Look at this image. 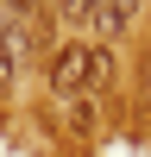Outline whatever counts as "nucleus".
Returning a JSON list of instances; mask_svg holds the SVG:
<instances>
[{"label":"nucleus","instance_id":"f257e3e1","mask_svg":"<svg viewBox=\"0 0 151 157\" xmlns=\"http://www.w3.org/2000/svg\"><path fill=\"white\" fill-rule=\"evenodd\" d=\"M44 75H50V94L69 101V107H76V101H95V94L113 88V50H107V44H82V38H69V44L50 50Z\"/></svg>","mask_w":151,"mask_h":157},{"label":"nucleus","instance_id":"f03ea898","mask_svg":"<svg viewBox=\"0 0 151 157\" xmlns=\"http://www.w3.org/2000/svg\"><path fill=\"white\" fill-rule=\"evenodd\" d=\"M138 19V0H88V32H95V44H107V38H120L126 25Z\"/></svg>","mask_w":151,"mask_h":157},{"label":"nucleus","instance_id":"7ed1b4c3","mask_svg":"<svg viewBox=\"0 0 151 157\" xmlns=\"http://www.w3.org/2000/svg\"><path fill=\"white\" fill-rule=\"evenodd\" d=\"M32 32H19V25H6L0 32V101L19 88V57H32V44H25Z\"/></svg>","mask_w":151,"mask_h":157}]
</instances>
